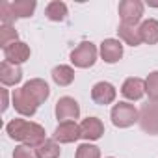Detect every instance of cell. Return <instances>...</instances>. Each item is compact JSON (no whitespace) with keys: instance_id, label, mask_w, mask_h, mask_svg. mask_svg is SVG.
Masks as SVG:
<instances>
[{"instance_id":"13","label":"cell","mask_w":158,"mask_h":158,"mask_svg":"<svg viewBox=\"0 0 158 158\" xmlns=\"http://www.w3.org/2000/svg\"><path fill=\"white\" fill-rule=\"evenodd\" d=\"M121 93L128 101H139L145 95V80H141L138 76L127 78L123 82V86H121Z\"/></svg>"},{"instance_id":"16","label":"cell","mask_w":158,"mask_h":158,"mask_svg":"<svg viewBox=\"0 0 158 158\" xmlns=\"http://www.w3.org/2000/svg\"><path fill=\"white\" fill-rule=\"evenodd\" d=\"M117 34L130 47H138V45L143 43L141 41V34H139V26H132V24H123L121 23L119 28H117Z\"/></svg>"},{"instance_id":"14","label":"cell","mask_w":158,"mask_h":158,"mask_svg":"<svg viewBox=\"0 0 158 158\" xmlns=\"http://www.w3.org/2000/svg\"><path fill=\"white\" fill-rule=\"evenodd\" d=\"M101 58L106 63H117L123 58V45L117 39H104L101 43Z\"/></svg>"},{"instance_id":"6","label":"cell","mask_w":158,"mask_h":158,"mask_svg":"<svg viewBox=\"0 0 158 158\" xmlns=\"http://www.w3.org/2000/svg\"><path fill=\"white\" fill-rule=\"evenodd\" d=\"M78 115H80V106H78V102L73 97H61L56 102V117L60 123L74 121L78 119Z\"/></svg>"},{"instance_id":"11","label":"cell","mask_w":158,"mask_h":158,"mask_svg":"<svg viewBox=\"0 0 158 158\" xmlns=\"http://www.w3.org/2000/svg\"><path fill=\"white\" fill-rule=\"evenodd\" d=\"M104 134V125L99 117H88L80 123V136L89 143V141H97L101 139Z\"/></svg>"},{"instance_id":"26","label":"cell","mask_w":158,"mask_h":158,"mask_svg":"<svg viewBox=\"0 0 158 158\" xmlns=\"http://www.w3.org/2000/svg\"><path fill=\"white\" fill-rule=\"evenodd\" d=\"M13 158H39L37 147L19 145V147H15V151H13Z\"/></svg>"},{"instance_id":"23","label":"cell","mask_w":158,"mask_h":158,"mask_svg":"<svg viewBox=\"0 0 158 158\" xmlns=\"http://www.w3.org/2000/svg\"><path fill=\"white\" fill-rule=\"evenodd\" d=\"M19 41V34L13 26H0V45H2V48L13 45Z\"/></svg>"},{"instance_id":"18","label":"cell","mask_w":158,"mask_h":158,"mask_svg":"<svg viewBox=\"0 0 158 158\" xmlns=\"http://www.w3.org/2000/svg\"><path fill=\"white\" fill-rule=\"evenodd\" d=\"M50 74H52V80H54L58 86H61V88L71 86L73 80H74V69L69 67V65H58V67L52 69Z\"/></svg>"},{"instance_id":"22","label":"cell","mask_w":158,"mask_h":158,"mask_svg":"<svg viewBox=\"0 0 158 158\" xmlns=\"http://www.w3.org/2000/svg\"><path fill=\"white\" fill-rule=\"evenodd\" d=\"M145 93L152 102H158V71L149 73V76L145 78Z\"/></svg>"},{"instance_id":"15","label":"cell","mask_w":158,"mask_h":158,"mask_svg":"<svg viewBox=\"0 0 158 158\" xmlns=\"http://www.w3.org/2000/svg\"><path fill=\"white\" fill-rule=\"evenodd\" d=\"M23 80V69L10 61L0 63V82L4 86H17Z\"/></svg>"},{"instance_id":"4","label":"cell","mask_w":158,"mask_h":158,"mask_svg":"<svg viewBox=\"0 0 158 158\" xmlns=\"http://www.w3.org/2000/svg\"><path fill=\"white\" fill-rule=\"evenodd\" d=\"M143 2L141 0H123L119 2V17L123 24L138 26V23L143 17Z\"/></svg>"},{"instance_id":"9","label":"cell","mask_w":158,"mask_h":158,"mask_svg":"<svg viewBox=\"0 0 158 158\" xmlns=\"http://www.w3.org/2000/svg\"><path fill=\"white\" fill-rule=\"evenodd\" d=\"M2 50H4V61H10L13 65H21L30 60V47L23 41H17Z\"/></svg>"},{"instance_id":"25","label":"cell","mask_w":158,"mask_h":158,"mask_svg":"<svg viewBox=\"0 0 158 158\" xmlns=\"http://www.w3.org/2000/svg\"><path fill=\"white\" fill-rule=\"evenodd\" d=\"M15 21V13L11 10V2H2L0 4V23L2 26H11Z\"/></svg>"},{"instance_id":"8","label":"cell","mask_w":158,"mask_h":158,"mask_svg":"<svg viewBox=\"0 0 158 158\" xmlns=\"http://www.w3.org/2000/svg\"><path fill=\"white\" fill-rule=\"evenodd\" d=\"M80 125H76L74 121H65L60 123L54 130V139L60 143H74L76 139H80Z\"/></svg>"},{"instance_id":"19","label":"cell","mask_w":158,"mask_h":158,"mask_svg":"<svg viewBox=\"0 0 158 158\" xmlns=\"http://www.w3.org/2000/svg\"><path fill=\"white\" fill-rule=\"evenodd\" d=\"M35 0H15L11 2V10L15 13V19H26L32 17L35 11Z\"/></svg>"},{"instance_id":"27","label":"cell","mask_w":158,"mask_h":158,"mask_svg":"<svg viewBox=\"0 0 158 158\" xmlns=\"http://www.w3.org/2000/svg\"><path fill=\"white\" fill-rule=\"evenodd\" d=\"M0 93H2V112L8 110V89H0Z\"/></svg>"},{"instance_id":"21","label":"cell","mask_w":158,"mask_h":158,"mask_svg":"<svg viewBox=\"0 0 158 158\" xmlns=\"http://www.w3.org/2000/svg\"><path fill=\"white\" fill-rule=\"evenodd\" d=\"M60 152H61V149L56 139H47L43 145L37 147L39 158H60Z\"/></svg>"},{"instance_id":"3","label":"cell","mask_w":158,"mask_h":158,"mask_svg":"<svg viewBox=\"0 0 158 158\" xmlns=\"http://www.w3.org/2000/svg\"><path fill=\"white\" fill-rule=\"evenodd\" d=\"M97 56H99L97 47H95L91 41H84V43H80V45H78V47L71 52V61H73L74 67L89 69V67L95 65Z\"/></svg>"},{"instance_id":"5","label":"cell","mask_w":158,"mask_h":158,"mask_svg":"<svg viewBox=\"0 0 158 158\" xmlns=\"http://www.w3.org/2000/svg\"><path fill=\"white\" fill-rule=\"evenodd\" d=\"M139 127L145 132L152 134V136L158 134V102L151 101L141 108V112H139Z\"/></svg>"},{"instance_id":"24","label":"cell","mask_w":158,"mask_h":158,"mask_svg":"<svg viewBox=\"0 0 158 158\" xmlns=\"http://www.w3.org/2000/svg\"><path fill=\"white\" fill-rule=\"evenodd\" d=\"M74 158H101V149L91 143H82L78 145Z\"/></svg>"},{"instance_id":"12","label":"cell","mask_w":158,"mask_h":158,"mask_svg":"<svg viewBox=\"0 0 158 158\" xmlns=\"http://www.w3.org/2000/svg\"><path fill=\"white\" fill-rule=\"evenodd\" d=\"M23 89H24L37 104H43V102L48 99V95H50L48 84H47L45 80H41V78H32V80H28V82L23 86Z\"/></svg>"},{"instance_id":"7","label":"cell","mask_w":158,"mask_h":158,"mask_svg":"<svg viewBox=\"0 0 158 158\" xmlns=\"http://www.w3.org/2000/svg\"><path fill=\"white\" fill-rule=\"evenodd\" d=\"M11 99H13V106H15V110L21 114V115H26V117H32L35 112H37V102L21 88V89H15L13 93H11Z\"/></svg>"},{"instance_id":"17","label":"cell","mask_w":158,"mask_h":158,"mask_svg":"<svg viewBox=\"0 0 158 158\" xmlns=\"http://www.w3.org/2000/svg\"><path fill=\"white\" fill-rule=\"evenodd\" d=\"M139 34L141 41L147 45H156L158 43V21L156 19H147L139 24Z\"/></svg>"},{"instance_id":"10","label":"cell","mask_w":158,"mask_h":158,"mask_svg":"<svg viewBox=\"0 0 158 158\" xmlns=\"http://www.w3.org/2000/svg\"><path fill=\"white\" fill-rule=\"evenodd\" d=\"M117 97V91L115 88L110 84V82H97L91 89V99L95 104H101V106H106V104H112Z\"/></svg>"},{"instance_id":"28","label":"cell","mask_w":158,"mask_h":158,"mask_svg":"<svg viewBox=\"0 0 158 158\" xmlns=\"http://www.w3.org/2000/svg\"><path fill=\"white\" fill-rule=\"evenodd\" d=\"M110 158H114V156H110Z\"/></svg>"},{"instance_id":"2","label":"cell","mask_w":158,"mask_h":158,"mask_svg":"<svg viewBox=\"0 0 158 158\" xmlns=\"http://www.w3.org/2000/svg\"><path fill=\"white\" fill-rule=\"evenodd\" d=\"M110 117H112V123L117 127V128H128L132 127L136 121H139V112L134 104L130 102H117L112 112H110Z\"/></svg>"},{"instance_id":"20","label":"cell","mask_w":158,"mask_h":158,"mask_svg":"<svg viewBox=\"0 0 158 158\" xmlns=\"http://www.w3.org/2000/svg\"><path fill=\"white\" fill-rule=\"evenodd\" d=\"M45 15H47V19H50L54 23H60L67 17V6L63 2H60V0H52L45 8Z\"/></svg>"},{"instance_id":"1","label":"cell","mask_w":158,"mask_h":158,"mask_svg":"<svg viewBox=\"0 0 158 158\" xmlns=\"http://www.w3.org/2000/svg\"><path fill=\"white\" fill-rule=\"evenodd\" d=\"M6 132L11 139L21 141L23 145H30V147H39L47 141L45 128L41 125L26 121V119H11L6 125Z\"/></svg>"}]
</instances>
